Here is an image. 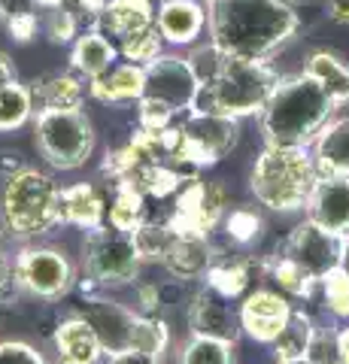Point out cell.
Returning <instances> with one entry per match:
<instances>
[{"mask_svg":"<svg viewBox=\"0 0 349 364\" xmlns=\"http://www.w3.org/2000/svg\"><path fill=\"white\" fill-rule=\"evenodd\" d=\"M301 28L291 0H219L210 4L207 33L225 55L270 61Z\"/></svg>","mask_w":349,"mask_h":364,"instance_id":"6da1fadb","label":"cell"},{"mask_svg":"<svg viewBox=\"0 0 349 364\" xmlns=\"http://www.w3.org/2000/svg\"><path fill=\"white\" fill-rule=\"evenodd\" d=\"M331 95L307 70L279 76L274 95L264 104L258 124L270 146H310L316 143L322 128L337 116Z\"/></svg>","mask_w":349,"mask_h":364,"instance_id":"7a4b0ae2","label":"cell"},{"mask_svg":"<svg viewBox=\"0 0 349 364\" xmlns=\"http://www.w3.org/2000/svg\"><path fill=\"white\" fill-rule=\"evenodd\" d=\"M319 182L316 164H313V152L307 146H270L258 152L249 188L252 198L270 213H298L307 207Z\"/></svg>","mask_w":349,"mask_h":364,"instance_id":"3957f363","label":"cell"},{"mask_svg":"<svg viewBox=\"0 0 349 364\" xmlns=\"http://www.w3.org/2000/svg\"><path fill=\"white\" fill-rule=\"evenodd\" d=\"M237 140H240V119L210 109H191L179 124H171L167 131H161L167 161L191 179L210 167H216L225 155H231Z\"/></svg>","mask_w":349,"mask_h":364,"instance_id":"277c9868","label":"cell"},{"mask_svg":"<svg viewBox=\"0 0 349 364\" xmlns=\"http://www.w3.org/2000/svg\"><path fill=\"white\" fill-rule=\"evenodd\" d=\"M276 82H279V73L274 70L270 61H243V58L225 55L219 73L207 85H200L195 109L222 112V116H231L240 122L246 116H262Z\"/></svg>","mask_w":349,"mask_h":364,"instance_id":"5b68a950","label":"cell"},{"mask_svg":"<svg viewBox=\"0 0 349 364\" xmlns=\"http://www.w3.org/2000/svg\"><path fill=\"white\" fill-rule=\"evenodd\" d=\"M58 200L61 186L49 173L37 167H21L18 173L4 179L0 222H4L9 237L28 243L58 225Z\"/></svg>","mask_w":349,"mask_h":364,"instance_id":"8992f818","label":"cell"},{"mask_svg":"<svg viewBox=\"0 0 349 364\" xmlns=\"http://www.w3.org/2000/svg\"><path fill=\"white\" fill-rule=\"evenodd\" d=\"M33 143L49 167L80 170L95 152L97 134L82 109H46L33 112Z\"/></svg>","mask_w":349,"mask_h":364,"instance_id":"52a82bcc","label":"cell"},{"mask_svg":"<svg viewBox=\"0 0 349 364\" xmlns=\"http://www.w3.org/2000/svg\"><path fill=\"white\" fill-rule=\"evenodd\" d=\"M82 277H88L100 291L125 289L140 279L143 261L137 255L131 234L116 231L112 225H97L82 237Z\"/></svg>","mask_w":349,"mask_h":364,"instance_id":"ba28073f","label":"cell"},{"mask_svg":"<svg viewBox=\"0 0 349 364\" xmlns=\"http://www.w3.org/2000/svg\"><path fill=\"white\" fill-rule=\"evenodd\" d=\"M76 282H80L76 264L58 246L21 243L13 255V289L28 298L61 301L76 289Z\"/></svg>","mask_w":349,"mask_h":364,"instance_id":"9c48e42d","label":"cell"},{"mask_svg":"<svg viewBox=\"0 0 349 364\" xmlns=\"http://www.w3.org/2000/svg\"><path fill=\"white\" fill-rule=\"evenodd\" d=\"M228 188L219 179H188L173 198V213L167 222L176 234H204L216 231L228 213Z\"/></svg>","mask_w":349,"mask_h":364,"instance_id":"30bf717a","label":"cell"},{"mask_svg":"<svg viewBox=\"0 0 349 364\" xmlns=\"http://www.w3.org/2000/svg\"><path fill=\"white\" fill-rule=\"evenodd\" d=\"M73 313L82 316L85 322L95 328V334L100 340V346H104L107 358L134 346V325H137L134 306L109 298V294H104V291H88L80 298Z\"/></svg>","mask_w":349,"mask_h":364,"instance_id":"8fae6325","label":"cell"},{"mask_svg":"<svg viewBox=\"0 0 349 364\" xmlns=\"http://www.w3.org/2000/svg\"><path fill=\"white\" fill-rule=\"evenodd\" d=\"M343 246H346V237L331 234V231H325V228H319L316 222L304 219L295 231L286 237L279 252L295 261L298 267L307 270L316 282H322L334 267L343 264Z\"/></svg>","mask_w":349,"mask_h":364,"instance_id":"7c38bea8","label":"cell"},{"mask_svg":"<svg viewBox=\"0 0 349 364\" xmlns=\"http://www.w3.org/2000/svg\"><path fill=\"white\" fill-rule=\"evenodd\" d=\"M200 95V82L186 55L176 52H164L159 55L149 67H146V95L143 97H155L161 104L173 107L176 112H191L198 104Z\"/></svg>","mask_w":349,"mask_h":364,"instance_id":"4fadbf2b","label":"cell"},{"mask_svg":"<svg viewBox=\"0 0 349 364\" xmlns=\"http://www.w3.org/2000/svg\"><path fill=\"white\" fill-rule=\"evenodd\" d=\"M237 313H240L243 337H249L252 343H262V346H274L276 337L286 331L289 318L295 313V304L279 289L258 286L240 298Z\"/></svg>","mask_w":349,"mask_h":364,"instance_id":"5bb4252c","label":"cell"},{"mask_svg":"<svg viewBox=\"0 0 349 364\" xmlns=\"http://www.w3.org/2000/svg\"><path fill=\"white\" fill-rule=\"evenodd\" d=\"M188 331L198 337L225 340V343H237L243 337L240 313L231 298H225L207 282H200L198 291L188 301Z\"/></svg>","mask_w":349,"mask_h":364,"instance_id":"9a60e30c","label":"cell"},{"mask_svg":"<svg viewBox=\"0 0 349 364\" xmlns=\"http://www.w3.org/2000/svg\"><path fill=\"white\" fill-rule=\"evenodd\" d=\"M210 6L204 0H159L155 6V28L164 37V43L176 49L198 46L207 31Z\"/></svg>","mask_w":349,"mask_h":364,"instance_id":"2e32d148","label":"cell"},{"mask_svg":"<svg viewBox=\"0 0 349 364\" xmlns=\"http://www.w3.org/2000/svg\"><path fill=\"white\" fill-rule=\"evenodd\" d=\"M267 270H270L267 258L219 252V258L213 261V267L207 270V277L200 282H207L210 289H216L219 294H225V298L240 301L243 294L252 291V282H262V277L267 279Z\"/></svg>","mask_w":349,"mask_h":364,"instance_id":"e0dca14e","label":"cell"},{"mask_svg":"<svg viewBox=\"0 0 349 364\" xmlns=\"http://www.w3.org/2000/svg\"><path fill=\"white\" fill-rule=\"evenodd\" d=\"M304 213L325 231L349 237V176L319 179Z\"/></svg>","mask_w":349,"mask_h":364,"instance_id":"ac0fdd59","label":"cell"},{"mask_svg":"<svg viewBox=\"0 0 349 364\" xmlns=\"http://www.w3.org/2000/svg\"><path fill=\"white\" fill-rule=\"evenodd\" d=\"M219 252L222 249L213 246L210 237L204 234H176L161 261V267L179 282H195L207 277V270L219 258Z\"/></svg>","mask_w":349,"mask_h":364,"instance_id":"d6986e66","label":"cell"},{"mask_svg":"<svg viewBox=\"0 0 349 364\" xmlns=\"http://www.w3.org/2000/svg\"><path fill=\"white\" fill-rule=\"evenodd\" d=\"M52 352H55V364H100V358L107 355L95 328L76 313H70L55 328Z\"/></svg>","mask_w":349,"mask_h":364,"instance_id":"ffe728a7","label":"cell"},{"mask_svg":"<svg viewBox=\"0 0 349 364\" xmlns=\"http://www.w3.org/2000/svg\"><path fill=\"white\" fill-rule=\"evenodd\" d=\"M88 95L107 107L140 104V97L146 95V67L131 61H116L107 73L88 79Z\"/></svg>","mask_w":349,"mask_h":364,"instance_id":"44dd1931","label":"cell"},{"mask_svg":"<svg viewBox=\"0 0 349 364\" xmlns=\"http://www.w3.org/2000/svg\"><path fill=\"white\" fill-rule=\"evenodd\" d=\"M155 25V4L152 0H107L104 9L92 21V28H97L104 37L112 43L128 40L131 33L146 31Z\"/></svg>","mask_w":349,"mask_h":364,"instance_id":"7402d4cb","label":"cell"},{"mask_svg":"<svg viewBox=\"0 0 349 364\" xmlns=\"http://www.w3.org/2000/svg\"><path fill=\"white\" fill-rule=\"evenodd\" d=\"M58 225L82 228V231L107 225V200L97 191V186H92V182L64 186L58 200Z\"/></svg>","mask_w":349,"mask_h":364,"instance_id":"603a6c76","label":"cell"},{"mask_svg":"<svg viewBox=\"0 0 349 364\" xmlns=\"http://www.w3.org/2000/svg\"><path fill=\"white\" fill-rule=\"evenodd\" d=\"M319 179L349 176V116H334L310 146Z\"/></svg>","mask_w":349,"mask_h":364,"instance_id":"cb8c5ba5","label":"cell"},{"mask_svg":"<svg viewBox=\"0 0 349 364\" xmlns=\"http://www.w3.org/2000/svg\"><path fill=\"white\" fill-rule=\"evenodd\" d=\"M116 61H119V46L112 43L109 37H104L97 28H88L73 40L70 67H73L76 76L85 79V82L88 79H95V76H100V73H107Z\"/></svg>","mask_w":349,"mask_h":364,"instance_id":"d4e9b609","label":"cell"},{"mask_svg":"<svg viewBox=\"0 0 349 364\" xmlns=\"http://www.w3.org/2000/svg\"><path fill=\"white\" fill-rule=\"evenodd\" d=\"M85 85L82 76L76 73H46L31 82V95H33V107L37 112L46 109H82L85 100Z\"/></svg>","mask_w":349,"mask_h":364,"instance_id":"484cf974","label":"cell"},{"mask_svg":"<svg viewBox=\"0 0 349 364\" xmlns=\"http://www.w3.org/2000/svg\"><path fill=\"white\" fill-rule=\"evenodd\" d=\"M304 70H307L325 91H328L337 107L349 104V64L337 52L313 49L307 55V64H304Z\"/></svg>","mask_w":349,"mask_h":364,"instance_id":"4316f807","label":"cell"},{"mask_svg":"<svg viewBox=\"0 0 349 364\" xmlns=\"http://www.w3.org/2000/svg\"><path fill=\"white\" fill-rule=\"evenodd\" d=\"M143 222H146V195L131 179H116L112 182V200L107 207V225H112L116 231L134 234Z\"/></svg>","mask_w":349,"mask_h":364,"instance_id":"83f0119b","label":"cell"},{"mask_svg":"<svg viewBox=\"0 0 349 364\" xmlns=\"http://www.w3.org/2000/svg\"><path fill=\"white\" fill-rule=\"evenodd\" d=\"M270 270H267V279L286 294V298H295V301H310L313 291L319 289V282L310 277L304 267H298L291 258H286L283 252L270 255Z\"/></svg>","mask_w":349,"mask_h":364,"instance_id":"f1b7e54d","label":"cell"},{"mask_svg":"<svg viewBox=\"0 0 349 364\" xmlns=\"http://www.w3.org/2000/svg\"><path fill=\"white\" fill-rule=\"evenodd\" d=\"M191 176H186L179 167H173L171 161H161V164H152V167H146L140 170L137 176H131V182L137 186L146 200H167V198H176L179 195V188L186 186ZM198 179V176H195Z\"/></svg>","mask_w":349,"mask_h":364,"instance_id":"f546056e","label":"cell"},{"mask_svg":"<svg viewBox=\"0 0 349 364\" xmlns=\"http://www.w3.org/2000/svg\"><path fill=\"white\" fill-rule=\"evenodd\" d=\"M33 95L31 85H21L18 79L9 85H0V134L18 131L25 128L28 122H33Z\"/></svg>","mask_w":349,"mask_h":364,"instance_id":"4dcf8cb0","label":"cell"},{"mask_svg":"<svg viewBox=\"0 0 349 364\" xmlns=\"http://www.w3.org/2000/svg\"><path fill=\"white\" fill-rule=\"evenodd\" d=\"M313 328H316V318L295 306V313H291L286 331L276 337L274 346H270L274 349V361H298V358H304V352H307V346H310V337H313Z\"/></svg>","mask_w":349,"mask_h":364,"instance_id":"1f68e13d","label":"cell"},{"mask_svg":"<svg viewBox=\"0 0 349 364\" xmlns=\"http://www.w3.org/2000/svg\"><path fill=\"white\" fill-rule=\"evenodd\" d=\"M176 231L171 228V222H149L146 219L137 231L131 234L134 246H137V255L143 264H161L167 249H171Z\"/></svg>","mask_w":349,"mask_h":364,"instance_id":"d6a6232c","label":"cell"},{"mask_svg":"<svg viewBox=\"0 0 349 364\" xmlns=\"http://www.w3.org/2000/svg\"><path fill=\"white\" fill-rule=\"evenodd\" d=\"M234 352H237V343L188 334L183 349H179V364H237Z\"/></svg>","mask_w":349,"mask_h":364,"instance_id":"836d02e7","label":"cell"},{"mask_svg":"<svg viewBox=\"0 0 349 364\" xmlns=\"http://www.w3.org/2000/svg\"><path fill=\"white\" fill-rule=\"evenodd\" d=\"M222 228L237 246H252V243L262 240L264 219H262V213H258L255 207H234V210L225 213Z\"/></svg>","mask_w":349,"mask_h":364,"instance_id":"e575fe53","label":"cell"},{"mask_svg":"<svg viewBox=\"0 0 349 364\" xmlns=\"http://www.w3.org/2000/svg\"><path fill=\"white\" fill-rule=\"evenodd\" d=\"M140 352H149V355L164 358L167 349H171V328L161 316H137V325H134V346Z\"/></svg>","mask_w":349,"mask_h":364,"instance_id":"d590c367","label":"cell"},{"mask_svg":"<svg viewBox=\"0 0 349 364\" xmlns=\"http://www.w3.org/2000/svg\"><path fill=\"white\" fill-rule=\"evenodd\" d=\"M43 37L55 46H67L80 37V16L70 6H46L40 16Z\"/></svg>","mask_w":349,"mask_h":364,"instance_id":"8d00e7d4","label":"cell"},{"mask_svg":"<svg viewBox=\"0 0 349 364\" xmlns=\"http://www.w3.org/2000/svg\"><path fill=\"white\" fill-rule=\"evenodd\" d=\"M119 55L131 64H140V67H149L159 55H164V37L159 33V28H146V31H137L131 33L128 40L119 43Z\"/></svg>","mask_w":349,"mask_h":364,"instance_id":"74e56055","label":"cell"},{"mask_svg":"<svg viewBox=\"0 0 349 364\" xmlns=\"http://www.w3.org/2000/svg\"><path fill=\"white\" fill-rule=\"evenodd\" d=\"M319 289H322L325 310H328L334 318H343V322H349V267L346 264L334 267L328 277L319 282Z\"/></svg>","mask_w":349,"mask_h":364,"instance_id":"f35d334b","label":"cell"},{"mask_svg":"<svg viewBox=\"0 0 349 364\" xmlns=\"http://www.w3.org/2000/svg\"><path fill=\"white\" fill-rule=\"evenodd\" d=\"M304 361H307V364H343L337 328L316 322V328H313V337H310V346H307V352H304Z\"/></svg>","mask_w":349,"mask_h":364,"instance_id":"ab89813d","label":"cell"},{"mask_svg":"<svg viewBox=\"0 0 349 364\" xmlns=\"http://www.w3.org/2000/svg\"><path fill=\"white\" fill-rule=\"evenodd\" d=\"M176 116L179 112L173 107H167L155 97H140V104H137V128H143V131L161 134V131L171 128V124H176L173 122Z\"/></svg>","mask_w":349,"mask_h":364,"instance_id":"60d3db41","label":"cell"},{"mask_svg":"<svg viewBox=\"0 0 349 364\" xmlns=\"http://www.w3.org/2000/svg\"><path fill=\"white\" fill-rule=\"evenodd\" d=\"M0 364H49L46 355L25 340H0Z\"/></svg>","mask_w":349,"mask_h":364,"instance_id":"b9f144b4","label":"cell"},{"mask_svg":"<svg viewBox=\"0 0 349 364\" xmlns=\"http://www.w3.org/2000/svg\"><path fill=\"white\" fill-rule=\"evenodd\" d=\"M134 313L161 316V291L152 282H134Z\"/></svg>","mask_w":349,"mask_h":364,"instance_id":"7bdbcfd3","label":"cell"},{"mask_svg":"<svg viewBox=\"0 0 349 364\" xmlns=\"http://www.w3.org/2000/svg\"><path fill=\"white\" fill-rule=\"evenodd\" d=\"M43 4L40 0H0V21H13L21 16H40Z\"/></svg>","mask_w":349,"mask_h":364,"instance_id":"ee69618b","label":"cell"},{"mask_svg":"<svg viewBox=\"0 0 349 364\" xmlns=\"http://www.w3.org/2000/svg\"><path fill=\"white\" fill-rule=\"evenodd\" d=\"M43 16V13H40ZM40 16H21V18H13V21H6V33L13 37L16 43H31L33 37H37V31H40Z\"/></svg>","mask_w":349,"mask_h":364,"instance_id":"f6af8a7d","label":"cell"},{"mask_svg":"<svg viewBox=\"0 0 349 364\" xmlns=\"http://www.w3.org/2000/svg\"><path fill=\"white\" fill-rule=\"evenodd\" d=\"M40 4H43V9L46 6H70L76 16H88V21H95L107 0H40Z\"/></svg>","mask_w":349,"mask_h":364,"instance_id":"bcb514c9","label":"cell"},{"mask_svg":"<svg viewBox=\"0 0 349 364\" xmlns=\"http://www.w3.org/2000/svg\"><path fill=\"white\" fill-rule=\"evenodd\" d=\"M107 364H164V358L149 355V352H140V349H125V352L109 355Z\"/></svg>","mask_w":349,"mask_h":364,"instance_id":"7dc6e473","label":"cell"},{"mask_svg":"<svg viewBox=\"0 0 349 364\" xmlns=\"http://www.w3.org/2000/svg\"><path fill=\"white\" fill-rule=\"evenodd\" d=\"M9 286H13V255L0 246V298L9 291Z\"/></svg>","mask_w":349,"mask_h":364,"instance_id":"c3c4849f","label":"cell"},{"mask_svg":"<svg viewBox=\"0 0 349 364\" xmlns=\"http://www.w3.org/2000/svg\"><path fill=\"white\" fill-rule=\"evenodd\" d=\"M21 167H28V164H25V158H21L18 152H0V176L4 179L18 173Z\"/></svg>","mask_w":349,"mask_h":364,"instance_id":"681fc988","label":"cell"},{"mask_svg":"<svg viewBox=\"0 0 349 364\" xmlns=\"http://www.w3.org/2000/svg\"><path fill=\"white\" fill-rule=\"evenodd\" d=\"M328 6V18L337 25H349V0H325Z\"/></svg>","mask_w":349,"mask_h":364,"instance_id":"f907efd6","label":"cell"},{"mask_svg":"<svg viewBox=\"0 0 349 364\" xmlns=\"http://www.w3.org/2000/svg\"><path fill=\"white\" fill-rule=\"evenodd\" d=\"M16 64L13 58H9L6 52H0V85H9V82H16Z\"/></svg>","mask_w":349,"mask_h":364,"instance_id":"816d5d0a","label":"cell"},{"mask_svg":"<svg viewBox=\"0 0 349 364\" xmlns=\"http://www.w3.org/2000/svg\"><path fill=\"white\" fill-rule=\"evenodd\" d=\"M337 340H340V355H343V364H349V322L337 331Z\"/></svg>","mask_w":349,"mask_h":364,"instance_id":"f5cc1de1","label":"cell"},{"mask_svg":"<svg viewBox=\"0 0 349 364\" xmlns=\"http://www.w3.org/2000/svg\"><path fill=\"white\" fill-rule=\"evenodd\" d=\"M343 264L349 267V237H346V246H343Z\"/></svg>","mask_w":349,"mask_h":364,"instance_id":"db71d44e","label":"cell"},{"mask_svg":"<svg viewBox=\"0 0 349 364\" xmlns=\"http://www.w3.org/2000/svg\"><path fill=\"white\" fill-rule=\"evenodd\" d=\"M276 364H307L304 358H298V361H276Z\"/></svg>","mask_w":349,"mask_h":364,"instance_id":"11a10c76","label":"cell"},{"mask_svg":"<svg viewBox=\"0 0 349 364\" xmlns=\"http://www.w3.org/2000/svg\"><path fill=\"white\" fill-rule=\"evenodd\" d=\"M204 4H207V6H210V4H219V0H204Z\"/></svg>","mask_w":349,"mask_h":364,"instance_id":"9f6ffc18","label":"cell"},{"mask_svg":"<svg viewBox=\"0 0 349 364\" xmlns=\"http://www.w3.org/2000/svg\"><path fill=\"white\" fill-rule=\"evenodd\" d=\"M0 225H4V222H0Z\"/></svg>","mask_w":349,"mask_h":364,"instance_id":"6f0895ef","label":"cell"}]
</instances>
